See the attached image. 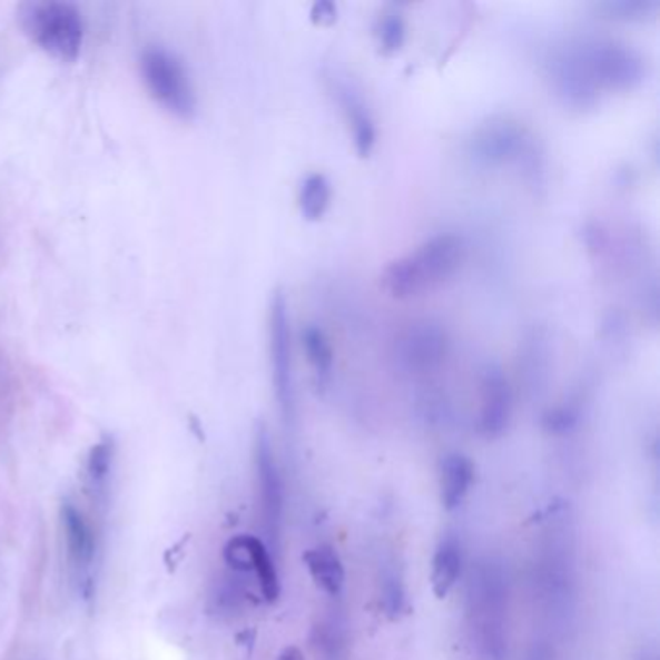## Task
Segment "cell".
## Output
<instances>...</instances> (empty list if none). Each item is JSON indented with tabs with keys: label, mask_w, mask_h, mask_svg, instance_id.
<instances>
[{
	"label": "cell",
	"mask_w": 660,
	"mask_h": 660,
	"mask_svg": "<svg viewBox=\"0 0 660 660\" xmlns=\"http://www.w3.org/2000/svg\"><path fill=\"white\" fill-rule=\"evenodd\" d=\"M8 400H10V376L4 364L0 363V411H4Z\"/></svg>",
	"instance_id": "24"
},
{
	"label": "cell",
	"mask_w": 660,
	"mask_h": 660,
	"mask_svg": "<svg viewBox=\"0 0 660 660\" xmlns=\"http://www.w3.org/2000/svg\"><path fill=\"white\" fill-rule=\"evenodd\" d=\"M332 183L324 173H308L298 186V209L308 221H318L332 206Z\"/></svg>",
	"instance_id": "17"
},
{
	"label": "cell",
	"mask_w": 660,
	"mask_h": 660,
	"mask_svg": "<svg viewBox=\"0 0 660 660\" xmlns=\"http://www.w3.org/2000/svg\"><path fill=\"white\" fill-rule=\"evenodd\" d=\"M469 623L484 660H504L508 646V589L494 564L476 568L469 585Z\"/></svg>",
	"instance_id": "3"
},
{
	"label": "cell",
	"mask_w": 660,
	"mask_h": 660,
	"mask_svg": "<svg viewBox=\"0 0 660 660\" xmlns=\"http://www.w3.org/2000/svg\"><path fill=\"white\" fill-rule=\"evenodd\" d=\"M512 387L498 364H489L481 378L479 431L484 439H500L512 418Z\"/></svg>",
	"instance_id": "11"
},
{
	"label": "cell",
	"mask_w": 660,
	"mask_h": 660,
	"mask_svg": "<svg viewBox=\"0 0 660 660\" xmlns=\"http://www.w3.org/2000/svg\"><path fill=\"white\" fill-rule=\"evenodd\" d=\"M597 8L610 18L647 20V18H654L659 12L660 2L659 0H607L597 4Z\"/></svg>",
	"instance_id": "21"
},
{
	"label": "cell",
	"mask_w": 660,
	"mask_h": 660,
	"mask_svg": "<svg viewBox=\"0 0 660 660\" xmlns=\"http://www.w3.org/2000/svg\"><path fill=\"white\" fill-rule=\"evenodd\" d=\"M301 342H303V349H305L306 358H308V364L316 374V378L319 382L329 378L332 368H334L335 356L332 343L327 339L326 334L318 326L308 324L301 332Z\"/></svg>",
	"instance_id": "19"
},
{
	"label": "cell",
	"mask_w": 660,
	"mask_h": 660,
	"mask_svg": "<svg viewBox=\"0 0 660 660\" xmlns=\"http://www.w3.org/2000/svg\"><path fill=\"white\" fill-rule=\"evenodd\" d=\"M267 347L272 364L275 400L282 411L283 421H295L297 395H295V372H293V334L287 297L282 289H275L267 311Z\"/></svg>",
	"instance_id": "6"
},
{
	"label": "cell",
	"mask_w": 660,
	"mask_h": 660,
	"mask_svg": "<svg viewBox=\"0 0 660 660\" xmlns=\"http://www.w3.org/2000/svg\"><path fill=\"white\" fill-rule=\"evenodd\" d=\"M578 421V413L573 411L572 407H558L554 411H550L549 418H546V423L554 428V431H565V428H570L573 423Z\"/></svg>",
	"instance_id": "22"
},
{
	"label": "cell",
	"mask_w": 660,
	"mask_h": 660,
	"mask_svg": "<svg viewBox=\"0 0 660 660\" xmlns=\"http://www.w3.org/2000/svg\"><path fill=\"white\" fill-rule=\"evenodd\" d=\"M312 20L318 23H332L337 18V7L334 2H327V0H319L314 2L312 7Z\"/></svg>",
	"instance_id": "23"
},
{
	"label": "cell",
	"mask_w": 660,
	"mask_h": 660,
	"mask_svg": "<svg viewBox=\"0 0 660 660\" xmlns=\"http://www.w3.org/2000/svg\"><path fill=\"white\" fill-rule=\"evenodd\" d=\"M243 542H245L246 558H248L246 573H254L260 587L262 597L267 602L277 601L282 594V583H279V573L275 568L274 558L269 554V549L253 534H243Z\"/></svg>",
	"instance_id": "16"
},
{
	"label": "cell",
	"mask_w": 660,
	"mask_h": 660,
	"mask_svg": "<svg viewBox=\"0 0 660 660\" xmlns=\"http://www.w3.org/2000/svg\"><path fill=\"white\" fill-rule=\"evenodd\" d=\"M463 570V552L461 542L453 534H445L439 542L432 556V591L436 599H445L452 593L453 587L457 585Z\"/></svg>",
	"instance_id": "14"
},
{
	"label": "cell",
	"mask_w": 660,
	"mask_h": 660,
	"mask_svg": "<svg viewBox=\"0 0 660 660\" xmlns=\"http://www.w3.org/2000/svg\"><path fill=\"white\" fill-rule=\"evenodd\" d=\"M18 22L23 33L45 52L62 62L80 57L83 45V20L72 2H23L18 7Z\"/></svg>",
	"instance_id": "4"
},
{
	"label": "cell",
	"mask_w": 660,
	"mask_h": 660,
	"mask_svg": "<svg viewBox=\"0 0 660 660\" xmlns=\"http://www.w3.org/2000/svg\"><path fill=\"white\" fill-rule=\"evenodd\" d=\"M533 138L520 120L496 115L483 120L467 140V156L479 167H502L529 161L534 156Z\"/></svg>",
	"instance_id": "7"
},
{
	"label": "cell",
	"mask_w": 660,
	"mask_h": 660,
	"mask_svg": "<svg viewBox=\"0 0 660 660\" xmlns=\"http://www.w3.org/2000/svg\"><path fill=\"white\" fill-rule=\"evenodd\" d=\"M376 38L384 52H397L407 39V23L400 10L387 8L376 20Z\"/></svg>",
	"instance_id": "20"
},
{
	"label": "cell",
	"mask_w": 660,
	"mask_h": 660,
	"mask_svg": "<svg viewBox=\"0 0 660 660\" xmlns=\"http://www.w3.org/2000/svg\"><path fill=\"white\" fill-rule=\"evenodd\" d=\"M112 447L111 440H101L99 444L89 450L88 463H86V479H88V490L93 502H105L107 492H109V479H111Z\"/></svg>",
	"instance_id": "18"
},
{
	"label": "cell",
	"mask_w": 660,
	"mask_h": 660,
	"mask_svg": "<svg viewBox=\"0 0 660 660\" xmlns=\"http://www.w3.org/2000/svg\"><path fill=\"white\" fill-rule=\"evenodd\" d=\"M60 521L67 539L68 562L72 565L76 578L82 583H89V573L97 552L96 533L86 515L70 502L60 505Z\"/></svg>",
	"instance_id": "12"
},
{
	"label": "cell",
	"mask_w": 660,
	"mask_h": 660,
	"mask_svg": "<svg viewBox=\"0 0 660 660\" xmlns=\"http://www.w3.org/2000/svg\"><path fill=\"white\" fill-rule=\"evenodd\" d=\"M546 78L572 109H589L607 91H630L646 82L643 52L620 39L575 36L554 45L546 57Z\"/></svg>",
	"instance_id": "1"
},
{
	"label": "cell",
	"mask_w": 660,
	"mask_h": 660,
	"mask_svg": "<svg viewBox=\"0 0 660 660\" xmlns=\"http://www.w3.org/2000/svg\"><path fill=\"white\" fill-rule=\"evenodd\" d=\"M254 467L260 494L262 520L272 544H279L283 523V483L275 461L274 447L266 428L256 431L254 439Z\"/></svg>",
	"instance_id": "9"
},
{
	"label": "cell",
	"mask_w": 660,
	"mask_h": 660,
	"mask_svg": "<svg viewBox=\"0 0 660 660\" xmlns=\"http://www.w3.org/2000/svg\"><path fill=\"white\" fill-rule=\"evenodd\" d=\"M144 83L157 104L180 119H193L198 99L185 62L161 45H149L140 57Z\"/></svg>",
	"instance_id": "5"
},
{
	"label": "cell",
	"mask_w": 660,
	"mask_h": 660,
	"mask_svg": "<svg viewBox=\"0 0 660 660\" xmlns=\"http://www.w3.org/2000/svg\"><path fill=\"white\" fill-rule=\"evenodd\" d=\"M465 245L453 233H439L411 253L390 262L380 274V287L397 301L418 297L460 272Z\"/></svg>",
	"instance_id": "2"
},
{
	"label": "cell",
	"mask_w": 660,
	"mask_h": 660,
	"mask_svg": "<svg viewBox=\"0 0 660 660\" xmlns=\"http://www.w3.org/2000/svg\"><path fill=\"white\" fill-rule=\"evenodd\" d=\"M277 660H305V657L298 651L297 647H287V649H283V653L279 654Z\"/></svg>",
	"instance_id": "25"
},
{
	"label": "cell",
	"mask_w": 660,
	"mask_h": 660,
	"mask_svg": "<svg viewBox=\"0 0 660 660\" xmlns=\"http://www.w3.org/2000/svg\"><path fill=\"white\" fill-rule=\"evenodd\" d=\"M450 353V337L442 324L432 319L413 322L395 343L397 363L408 372L426 374L439 371Z\"/></svg>",
	"instance_id": "8"
},
{
	"label": "cell",
	"mask_w": 660,
	"mask_h": 660,
	"mask_svg": "<svg viewBox=\"0 0 660 660\" xmlns=\"http://www.w3.org/2000/svg\"><path fill=\"white\" fill-rule=\"evenodd\" d=\"M475 465L463 453H447L440 463V500L447 512L457 510L473 489Z\"/></svg>",
	"instance_id": "13"
},
{
	"label": "cell",
	"mask_w": 660,
	"mask_h": 660,
	"mask_svg": "<svg viewBox=\"0 0 660 660\" xmlns=\"http://www.w3.org/2000/svg\"><path fill=\"white\" fill-rule=\"evenodd\" d=\"M305 564L311 572L314 583L327 594L339 597L345 587V568L342 558L335 552L334 546L319 544L305 554Z\"/></svg>",
	"instance_id": "15"
},
{
	"label": "cell",
	"mask_w": 660,
	"mask_h": 660,
	"mask_svg": "<svg viewBox=\"0 0 660 660\" xmlns=\"http://www.w3.org/2000/svg\"><path fill=\"white\" fill-rule=\"evenodd\" d=\"M327 82H329V91L334 93L335 101L342 107L356 154L361 157L371 156L372 149L378 140V130H376L371 107L364 101L363 93L356 89L355 83L345 80L342 76L332 75L327 78Z\"/></svg>",
	"instance_id": "10"
}]
</instances>
